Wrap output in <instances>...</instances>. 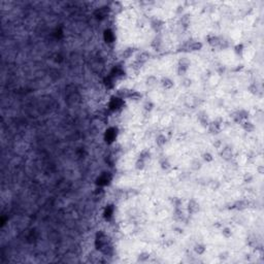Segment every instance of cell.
Masks as SVG:
<instances>
[{"instance_id": "6da1fadb", "label": "cell", "mask_w": 264, "mask_h": 264, "mask_svg": "<svg viewBox=\"0 0 264 264\" xmlns=\"http://www.w3.org/2000/svg\"><path fill=\"white\" fill-rule=\"evenodd\" d=\"M190 60L188 58H181L178 62V74L179 76H184L186 73L188 72L189 68H190Z\"/></svg>"}, {"instance_id": "7a4b0ae2", "label": "cell", "mask_w": 264, "mask_h": 264, "mask_svg": "<svg viewBox=\"0 0 264 264\" xmlns=\"http://www.w3.org/2000/svg\"><path fill=\"white\" fill-rule=\"evenodd\" d=\"M109 239H107L106 234H104L103 232H98L96 234V239H95V245L97 248V250H102V249L105 247V245H109Z\"/></svg>"}, {"instance_id": "3957f363", "label": "cell", "mask_w": 264, "mask_h": 264, "mask_svg": "<svg viewBox=\"0 0 264 264\" xmlns=\"http://www.w3.org/2000/svg\"><path fill=\"white\" fill-rule=\"evenodd\" d=\"M200 211V204L197 200H195L194 198H191L190 200L188 201L187 204V212L189 215H196L198 214Z\"/></svg>"}, {"instance_id": "277c9868", "label": "cell", "mask_w": 264, "mask_h": 264, "mask_svg": "<svg viewBox=\"0 0 264 264\" xmlns=\"http://www.w3.org/2000/svg\"><path fill=\"white\" fill-rule=\"evenodd\" d=\"M222 121L221 120H215V121L212 122H209V124L208 126V132L211 134H214V135H216V134H219L222 130Z\"/></svg>"}, {"instance_id": "5b68a950", "label": "cell", "mask_w": 264, "mask_h": 264, "mask_svg": "<svg viewBox=\"0 0 264 264\" xmlns=\"http://www.w3.org/2000/svg\"><path fill=\"white\" fill-rule=\"evenodd\" d=\"M232 118L234 120V122L238 123V124H241V122H244L245 120L249 119V112H247L245 109H239L233 113Z\"/></svg>"}, {"instance_id": "8992f818", "label": "cell", "mask_w": 264, "mask_h": 264, "mask_svg": "<svg viewBox=\"0 0 264 264\" xmlns=\"http://www.w3.org/2000/svg\"><path fill=\"white\" fill-rule=\"evenodd\" d=\"M185 47L189 51V52H199V51L202 50L203 44L201 41L194 40V41H191V43L189 41V43H186Z\"/></svg>"}, {"instance_id": "52a82bcc", "label": "cell", "mask_w": 264, "mask_h": 264, "mask_svg": "<svg viewBox=\"0 0 264 264\" xmlns=\"http://www.w3.org/2000/svg\"><path fill=\"white\" fill-rule=\"evenodd\" d=\"M173 220L175 222H179V223H182V222H185L187 220V217H186L184 211L182 209V208H175L173 211V216H172Z\"/></svg>"}, {"instance_id": "ba28073f", "label": "cell", "mask_w": 264, "mask_h": 264, "mask_svg": "<svg viewBox=\"0 0 264 264\" xmlns=\"http://www.w3.org/2000/svg\"><path fill=\"white\" fill-rule=\"evenodd\" d=\"M220 156L221 158L225 161H231L233 158V151L230 146H225V148L222 149V151L220 152Z\"/></svg>"}, {"instance_id": "9c48e42d", "label": "cell", "mask_w": 264, "mask_h": 264, "mask_svg": "<svg viewBox=\"0 0 264 264\" xmlns=\"http://www.w3.org/2000/svg\"><path fill=\"white\" fill-rule=\"evenodd\" d=\"M151 27H152V29L154 30L156 33H158V34H159V33L161 32V30L163 29V27H164V22L162 20H160V19L155 18V19H153L151 21Z\"/></svg>"}, {"instance_id": "30bf717a", "label": "cell", "mask_w": 264, "mask_h": 264, "mask_svg": "<svg viewBox=\"0 0 264 264\" xmlns=\"http://www.w3.org/2000/svg\"><path fill=\"white\" fill-rule=\"evenodd\" d=\"M197 119H198V121H199L200 125H201L202 127L208 128L209 122H211V121H209V119H208V113H206L205 112H200L197 115Z\"/></svg>"}, {"instance_id": "8fae6325", "label": "cell", "mask_w": 264, "mask_h": 264, "mask_svg": "<svg viewBox=\"0 0 264 264\" xmlns=\"http://www.w3.org/2000/svg\"><path fill=\"white\" fill-rule=\"evenodd\" d=\"M162 44H163V43H162V37L160 34H157L156 36L153 38L152 43H151V47L154 49L155 51H160L162 49Z\"/></svg>"}, {"instance_id": "7c38bea8", "label": "cell", "mask_w": 264, "mask_h": 264, "mask_svg": "<svg viewBox=\"0 0 264 264\" xmlns=\"http://www.w3.org/2000/svg\"><path fill=\"white\" fill-rule=\"evenodd\" d=\"M150 59H151V54L149 52H146V51H143V52L138 54V56L136 57L135 60L137 62H139L142 65H143V64H146Z\"/></svg>"}, {"instance_id": "4fadbf2b", "label": "cell", "mask_w": 264, "mask_h": 264, "mask_svg": "<svg viewBox=\"0 0 264 264\" xmlns=\"http://www.w3.org/2000/svg\"><path fill=\"white\" fill-rule=\"evenodd\" d=\"M160 85L162 86V88L165 89V90H170L175 86V82L169 79V77L165 76V77H162L161 80H160Z\"/></svg>"}, {"instance_id": "5bb4252c", "label": "cell", "mask_w": 264, "mask_h": 264, "mask_svg": "<svg viewBox=\"0 0 264 264\" xmlns=\"http://www.w3.org/2000/svg\"><path fill=\"white\" fill-rule=\"evenodd\" d=\"M190 23H191L190 14H183V16H181V18H179V24H181V26L184 29H188V27L190 26Z\"/></svg>"}, {"instance_id": "9a60e30c", "label": "cell", "mask_w": 264, "mask_h": 264, "mask_svg": "<svg viewBox=\"0 0 264 264\" xmlns=\"http://www.w3.org/2000/svg\"><path fill=\"white\" fill-rule=\"evenodd\" d=\"M159 165H160L161 169L164 170V171H167V170H169L170 168H171V163H170L169 159L168 158H161L160 160H159Z\"/></svg>"}, {"instance_id": "2e32d148", "label": "cell", "mask_w": 264, "mask_h": 264, "mask_svg": "<svg viewBox=\"0 0 264 264\" xmlns=\"http://www.w3.org/2000/svg\"><path fill=\"white\" fill-rule=\"evenodd\" d=\"M241 128L245 132H248V133H251V132H253L255 130V125L252 122L249 121V120H245V121L241 122Z\"/></svg>"}, {"instance_id": "e0dca14e", "label": "cell", "mask_w": 264, "mask_h": 264, "mask_svg": "<svg viewBox=\"0 0 264 264\" xmlns=\"http://www.w3.org/2000/svg\"><path fill=\"white\" fill-rule=\"evenodd\" d=\"M123 104V99L120 97H113L112 101H110V109H117L119 107H121Z\"/></svg>"}, {"instance_id": "ac0fdd59", "label": "cell", "mask_w": 264, "mask_h": 264, "mask_svg": "<svg viewBox=\"0 0 264 264\" xmlns=\"http://www.w3.org/2000/svg\"><path fill=\"white\" fill-rule=\"evenodd\" d=\"M193 250H194V252H195V253H196L197 255L201 256V255H203V254L205 253L206 247H205V245L201 244V242H197V244H195Z\"/></svg>"}, {"instance_id": "d6986e66", "label": "cell", "mask_w": 264, "mask_h": 264, "mask_svg": "<svg viewBox=\"0 0 264 264\" xmlns=\"http://www.w3.org/2000/svg\"><path fill=\"white\" fill-rule=\"evenodd\" d=\"M146 86L148 88H154V87L157 86L158 84V79L154 76H150L146 79Z\"/></svg>"}, {"instance_id": "ffe728a7", "label": "cell", "mask_w": 264, "mask_h": 264, "mask_svg": "<svg viewBox=\"0 0 264 264\" xmlns=\"http://www.w3.org/2000/svg\"><path fill=\"white\" fill-rule=\"evenodd\" d=\"M221 43V38L217 36V35H211L208 37V43L212 47H219V44Z\"/></svg>"}, {"instance_id": "44dd1931", "label": "cell", "mask_w": 264, "mask_h": 264, "mask_svg": "<svg viewBox=\"0 0 264 264\" xmlns=\"http://www.w3.org/2000/svg\"><path fill=\"white\" fill-rule=\"evenodd\" d=\"M191 169L194 170V171H198V170L201 169L202 167V162L199 160V159H193L191 162V165H190Z\"/></svg>"}, {"instance_id": "7402d4cb", "label": "cell", "mask_w": 264, "mask_h": 264, "mask_svg": "<svg viewBox=\"0 0 264 264\" xmlns=\"http://www.w3.org/2000/svg\"><path fill=\"white\" fill-rule=\"evenodd\" d=\"M167 142H168V138H167L166 135H164V134H159V135L156 137V143H157V146H163L167 143Z\"/></svg>"}, {"instance_id": "603a6c76", "label": "cell", "mask_w": 264, "mask_h": 264, "mask_svg": "<svg viewBox=\"0 0 264 264\" xmlns=\"http://www.w3.org/2000/svg\"><path fill=\"white\" fill-rule=\"evenodd\" d=\"M142 95L140 94L139 92L135 91V90H130V92H129V95H128V98H127V99L137 101V100H139V99H142Z\"/></svg>"}, {"instance_id": "cb8c5ba5", "label": "cell", "mask_w": 264, "mask_h": 264, "mask_svg": "<svg viewBox=\"0 0 264 264\" xmlns=\"http://www.w3.org/2000/svg\"><path fill=\"white\" fill-rule=\"evenodd\" d=\"M115 130H116L115 128H110L109 129V131H106V142H112L116 139L117 133L115 132Z\"/></svg>"}, {"instance_id": "d4e9b609", "label": "cell", "mask_w": 264, "mask_h": 264, "mask_svg": "<svg viewBox=\"0 0 264 264\" xmlns=\"http://www.w3.org/2000/svg\"><path fill=\"white\" fill-rule=\"evenodd\" d=\"M201 159H202V161L206 162V163H211V162H212V160H214V156H212V153L204 152L201 155Z\"/></svg>"}, {"instance_id": "484cf974", "label": "cell", "mask_w": 264, "mask_h": 264, "mask_svg": "<svg viewBox=\"0 0 264 264\" xmlns=\"http://www.w3.org/2000/svg\"><path fill=\"white\" fill-rule=\"evenodd\" d=\"M109 175H107V173H103V175H101L98 178V185H99V186L106 185L107 183H109Z\"/></svg>"}, {"instance_id": "4316f807", "label": "cell", "mask_w": 264, "mask_h": 264, "mask_svg": "<svg viewBox=\"0 0 264 264\" xmlns=\"http://www.w3.org/2000/svg\"><path fill=\"white\" fill-rule=\"evenodd\" d=\"M151 156H152V154H151V152H150L149 150H143V151L140 152L138 158L142 159V160H145V161L146 162L148 160H150V159H151Z\"/></svg>"}, {"instance_id": "83f0119b", "label": "cell", "mask_w": 264, "mask_h": 264, "mask_svg": "<svg viewBox=\"0 0 264 264\" xmlns=\"http://www.w3.org/2000/svg\"><path fill=\"white\" fill-rule=\"evenodd\" d=\"M248 206V202L245 200H239V201H236L234 204H233V208L236 209H245Z\"/></svg>"}, {"instance_id": "f1b7e54d", "label": "cell", "mask_w": 264, "mask_h": 264, "mask_svg": "<svg viewBox=\"0 0 264 264\" xmlns=\"http://www.w3.org/2000/svg\"><path fill=\"white\" fill-rule=\"evenodd\" d=\"M146 163V162L145 160H142V159H140V158H137V160H136V162H135V168H136L137 170H142V169H145Z\"/></svg>"}, {"instance_id": "f546056e", "label": "cell", "mask_w": 264, "mask_h": 264, "mask_svg": "<svg viewBox=\"0 0 264 264\" xmlns=\"http://www.w3.org/2000/svg\"><path fill=\"white\" fill-rule=\"evenodd\" d=\"M222 235H223L225 238H230L231 236H232V230H231V228L224 227L223 229H222Z\"/></svg>"}, {"instance_id": "4dcf8cb0", "label": "cell", "mask_w": 264, "mask_h": 264, "mask_svg": "<svg viewBox=\"0 0 264 264\" xmlns=\"http://www.w3.org/2000/svg\"><path fill=\"white\" fill-rule=\"evenodd\" d=\"M181 85L185 88H189L192 85V80L187 76H183V79L181 80Z\"/></svg>"}, {"instance_id": "1f68e13d", "label": "cell", "mask_w": 264, "mask_h": 264, "mask_svg": "<svg viewBox=\"0 0 264 264\" xmlns=\"http://www.w3.org/2000/svg\"><path fill=\"white\" fill-rule=\"evenodd\" d=\"M171 203L173 205V208H182V200L179 199L178 197H173L171 199Z\"/></svg>"}, {"instance_id": "d6a6232c", "label": "cell", "mask_w": 264, "mask_h": 264, "mask_svg": "<svg viewBox=\"0 0 264 264\" xmlns=\"http://www.w3.org/2000/svg\"><path fill=\"white\" fill-rule=\"evenodd\" d=\"M154 109V103L152 102V101H146L145 104H143V109L146 110V113H150L151 110Z\"/></svg>"}, {"instance_id": "836d02e7", "label": "cell", "mask_w": 264, "mask_h": 264, "mask_svg": "<svg viewBox=\"0 0 264 264\" xmlns=\"http://www.w3.org/2000/svg\"><path fill=\"white\" fill-rule=\"evenodd\" d=\"M150 258V254L149 253H146V252H143V253H140L138 255V257H137V260L140 261V262H146V260H149Z\"/></svg>"}, {"instance_id": "e575fe53", "label": "cell", "mask_w": 264, "mask_h": 264, "mask_svg": "<svg viewBox=\"0 0 264 264\" xmlns=\"http://www.w3.org/2000/svg\"><path fill=\"white\" fill-rule=\"evenodd\" d=\"M133 52H134V49H131V47H128V49L124 50V52H123V58L124 59L130 58V57L132 56V54H133Z\"/></svg>"}, {"instance_id": "d590c367", "label": "cell", "mask_w": 264, "mask_h": 264, "mask_svg": "<svg viewBox=\"0 0 264 264\" xmlns=\"http://www.w3.org/2000/svg\"><path fill=\"white\" fill-rule=\"evenodd\" d=\"M234 53L236 54L237 56H242V53H244V46L241 43V44H237V46L234 47Z\"/></svg>"}, {"instance_id": "8d00e7d4", "label": "cell", "mask_w": 264, "mask_h": 264, "mask_svg": "<svg viewBox=\"0 0 264 264\" xmlns=\"http://www.w3.org/2000/svg\"><path fill=\"white\" fill-rule=\"evenodd\" d=\"M142 67V65L140 64L139 62H137L136 60H134L133 61V63H132L131 64V68L132 69H133L134 71H138V70H140V68Z\"/></svg>"}, {"instance_id": "74e56055", "label": "cell", "mask_w": 264, "mask_h": 264, "mask_svg": "<svg viewBox=\"0 0 264 264\" xmlns=\"http://www.w3.org/2000/svg\"><path fill=\"white\" fill-rule=\"evenodd\" d=\"M254 179V176L251 175V173H245V176H244V182L245 183H251L253 182Z\"/></svg>"}, {"instance_id": "f35d334b", "label": "cell", "mask_w": 264, "mask_h": 264, "mask_svg": "<svg viewBox=\"0 0 264 264\" xmlns=\"http://www.w3.org/2000/svg\"><path fill=\"white\" fill-rule=\"evenodd\" d=\"M209 186H211V188L212 189V190H217V189L220 187V183H219L218 181H212Z\"/></svg>"}, {"instance_id": "ab89813d", "label": "cell", "mask_w": 264, "mask_h": 264, "mask_svg": "<svg viewBox=\"0 0 264 264\" xmlns=\"http://www.w3.org/2000/svg\"><path fill=\"white\" fill-rule=\"evenodd\" d=\"M257 171L259 175H263L264 173V167L262 166V165H259V166L257 167Z\"/></svg>"}, {"instance_id": "60d3db41", "label": "cell", "mask_w": 264, "mask_h": 264, "mask_svg": "<svg viewBox=\"0 0 264 264\" xmlns=\"http://www.w3.org/2000/svg\"><path fill=\"white\" fill-rule=\"evenodd\" d=\"M214 146H215L217 149H220V148H221V142H220L219 139H217V140H216V142H214Z\"/></svg>"}, {"instance_id": "b9f144b4", "label": "cell", "mask_w": 264, "mask_h": 264, "mask_svg": "<svg viewBox=\"0 0 264 264\" xmlns=\"http://www.w3.org/2000/svg\"><path fill=\"white\" fill-rule=\"evenodd\" d=\"M175 231H176V232H178V233H183V229H182V228L175 227Z\"/></svg>"}]
</instances>
